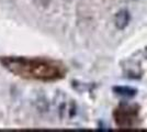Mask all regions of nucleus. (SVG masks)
Masks as SVG:
<instances>
[{
  "label": "nucleus",
  "mask_w": 147,
  "mask_h": 132,
  "mask_svg": "<svg viewBox=\"0 0 147 132\" xmlns=\"http://www.w3.org/2000/svg\"><path fill=\"white\" fill-rule=\"evenodd\" d=\"M49 0H38L37 2H38L40 5H47V3H49Z\"/></svg>",
  "instance_id": "nucleus-4"
},
{
  "label": "nucleus",
  "mask_w": 147,
  "mask_h": 132,
  "mask_svg": "<svg viewBox=\"0 0 147 132\" xmlns=\"http://www.w3.org/2000/svg\"><path fill=\"white\" fill-rule=\"evenodd\" d=\"M115 118H117L115 121H117V123L120 127H129L132 125V119H131V117L127 113L119 111V116L115 117Z\"/></svg>",
  "instance_id": "nucleus-2"
},
{
  "label": "nucleus",
  "mask_w": 147,
  "mask_h": 132,
  "mask_svg": "<svg viewBox=\"0 0 147 132\" xmlns=\"http://www.w3.org/2000/svg\"><path fill=\"white\" fill-rule=\"evenodd\" d=\"M129 22V14L126 10H120L119 12L115 14L114 18V23L115 26L120 30H124Z\"/></svg>",
  "instance_id": "nucleus-1"
},
{
  "label": "nucleus",
  "mask_w": 147,
  "mask_h": 132,
  "mask_svg": "<svg viewBox=\"0 0 147 132\" xmlns=\"http://www.w3.org/2000/svg\"><path fill=\"white\" fill-rule=\"evenodd\" d=\"M114 91H117V94L124 95V96H133L136 93L134 89L127 87H117L114 88Z\"/></svg>",
  "instance_id": "nucleus-3"
}]
</instances>
